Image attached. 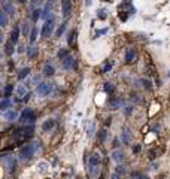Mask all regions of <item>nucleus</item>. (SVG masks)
Returning a JSON list of instances; mask_svg holds the SVG:
<instances>
[{
    "mask_svg": "<svg viewBox=\"0 0 170 179\" xmlns=\"http://www.w3.org/2000/svg\"><path fill=\"white\" fill-rule=\"evenodd\" d=\"M100 169H102V157L99 152H94L90 155L88 160V175L91 179H97L100 176Z\"/></svg>",
    "mask_w": 170,
    "mask_h": 179,
    "instance_id": "f257e3e1",
    "label": "nucleus"
},
{
    "mask_svg": "<svg viewBox=\"0 0 170 179\" xmlns=\"http://www.w3.org/2000/svg\"><path fill=\"white\" fill-rule=\"evenodd\" d=\"M37 149V145L36 143H25V146L21 148V152H19V158L22 161H27L30 160L33 157L34 151Z\"/></svg>",
    "mask_w": 170,
    "mask_h": 179,
    "instance_id": "f03ea898",
    "label": "nucleus"
},
{
    "mask_svg": "<svg viewBox=\"0 0 170 179\" xmlns=\"http://www.w3.org/2000/svg\"><path fill=\"white\" fill-rule=\"evenodd\" d=\"M52 88H54V84L52 82H40L36 88V93L40 96V97H45V96H49L51 94Z\"/></svg>",
    "mask_w": 170,
    "mask_h": 179,
    "instance_id": "7ed1b4c3",
    "label": "nucleus"
},
{
    "mask_svg": "<svg viewBox=\"0 0 170 179\" xmlns=\"http://www.w3.org/2000/svg\"><path fill=\"white\" fill-rule=\"evenodd\" d=\"M54 27H55V24H54V18H48L46 21H45V24H43V27H42V30H40V35L42 37H49L52 35V32H54Z\"/></svg>",
    "mask_w": 170,
    "mask_h": 179,
    "instance_id": "20e7f679",
    "label": "nucleus"
},
{
    "mask_svg": "<svg viewBox=\"0 0 170 179\" xmlns=\"http://www.w3.org/2000/svg\"><path fill=\"white\" fill-rule=\"evenodd\" d=\"M34 120H36V113H34L33 109H30V107H25L22 110L21 117H19V121L21 123H33Z\"/></svg>",
    "mask_w": 170,
    "mask_h": 179,
    "instance_id": "39448f33",
    "label": "nucleus"
},
{
    "mask_svg": "<svg viewBox=\"0 0 170 179\" xmlns=\"http://www.w3.org/2000/svg\"><path fill=\"white\" fill-rule=\"evenodd\" d=\"M72 9H73V5L70 0H63L61 2V12H63V17L67 18L72 14Z\"/></svg>",
    "mask_w": 170,
    "mask_h": 179,
    "instance_id": "423d86ee",
    "label": "nucleus"
},
{
    "mask_svg": "<svg viewBox=\"0 0 170 179\" xmlns=\"http://www.w3.org/2000/svg\"><path fill=\"white\" fill-rule=\"evenodd\" d=\"M121 142L124 145H130V142H131V130L128 127L122 128V131H121Z\"/></svg>",
    "mask_w": 170,
    "mask_h": 179,
    "instance_id": "0eeeda50",
    "label": "nucleus"
},
{
    "mask_svg": "<svg viewBox=\"0 0 170 179\" xmlns=\"http://www.w3.org/2000/svg\"><path fill=\"white\" fill-rule=\"evenodd\" d=\"M2 11H5L8 15H14L15 14V6L11 0H3L2 3Z\"/></svg>",
    "mask_w": 170,
    "mask_h": 179,
    "instance_id": "6e6552de",
    "label": "nucleus"
},
{
    "mask_svg": "<svg viewBox=\"0 0 170 179\" xmlns=\"http://www.w3.org/2000/svg\"><path fill=\"white\" fill-rule=\"evenodd\" d=\"M63 67H64L66 70H70V69L76 67V58H75V57H72V55L66 57V58L63 60Z\"/></svg>",
    "mask_w": 170,
    "mask_h": 179,
    "instance_id": "1a4fd4ad",
    "label": "nucleus"
},
{
    "mask_svg": "<svg viewBox=\"0 0 170 179\" xmlns=\"http://www.w3.org/2000/svg\"><path fill=\"white\" fill-rule=\"evenodd\" d=\"M3 160H5V163H6L8 170H9L11 173H14L15 169H17V163H15V160H14V157H3Z\"/></svg>",
    "mask_w": 170,
    "mask_h": 179,
    "instance_id": "9d476101",
    "label": "nucleus"
},
{
    "mask_svg": "<svg viewBox=\"0 0 170 179\" xmlns=\"http://www.w3.org/2000/svg\"><path fill=\"white\" fill-rule=\"evenodd\" d=\"M3 118H5L6 121H15V120H18V112L14 110V109L6 110V112H3Z\"/></svg>",
    "mask_w": 170,
    "mask_h": 179,
    "instance_id": "9b49d317",
    "label": "nucleus"
},
{
    "mask_svg": "<svg viewBox=\"0 0 170 179\" xmlns=\"http://www.w3.org/2000/svg\"><path fill=\"white\" fill-rule=\"evenodd\" d=\"M136 58H137V52L134 48H131V49H128V51L125 52V63L130 64V63L136 61Z\"/></svg>",
    "mask_w": 170,
    "mask_h": 179,
    "instance_id": "f8f14e48",
    "label": "nucleus"
},
{
    "mask_svg": "<svg viewBox=\"0 0 170 179\" xmlns=\"http://www.w3.org/2000/svg\"><path fill=\"white\" fill-rule=\"evenodd\" d=\"M27 94H29V93H27V90H25V85L19 84V85L17 87V96H18L17 102H22V99H24Z\"/></svg>",
    "mask_w": 170,
    "mask_h": 179,
    "instance_id": "ddd939ff",
    "label": "nucleus"
},
{
    "mask_svg": "<svg viewBox=\"0 0 170 179\" xmlns=\"http://www.w3.org/2000/svg\"><path fill=\"white\" fill-rule=\"evenodd\" d=\"M19 33H21V29H19V25H15V27L12 29V32H11L9 40H12L14 43H17L18 39H19Z\"/></svg>",
    "mask_w": 170,
    "mask_h": 179,
    "instance_id": "4468645a",
    "label": "nucleus"
},
{
    "mask_svg": "<svg viewBox=\"0 0 170 179\" xmlns=\"http://www.w3.org/2000/svg\"><path fill=\"white\" fill-rule=\"evenodd\" d=\"M25 54H27V57L30 58V60H33L34 57L39 54V49H37V46H34V45H30V46H27V49H25Z\"/></svg>",
    "mask_w": 170,
    "mask_h": 179,
    "instance_id": "2eb2a0df",
    "label": "nucleus"
},
{
    "mask_svg": "<svg viewBox=\"0 0 170 179\" xmlns=\"http://www.w3.org/2000/svg\"><path fill=\"white\" fill-rule=\"evenodd\" d=\"M42 73H43V76H52V75L55 73V69H54L52 64L46 63V64L43 66V69H42Z\"/></svg>",
    "mask_w": 170,
    "mask_h": 179,
    "instance_id": "dca6fc26",
    "label": "nucleus"
},
{
    "mask_svg": "<svg viewBox=\"0 0 170 179\" xmlns=\"http://www.w3.org/2000/svg\"><path fill=\"white\" fill-rule=\"evenodd\" d=\"M21 33H22L24 36H30V33H32V29H30V22H29V21L21 22Z\"/></svg>",
    "mask_w": 170,
    "mask_h": 179,
    "instance_id": "f3484780",
    "label": "nucleus"
},
{
    "mask_svg": "<svg viewBox=\"0 0 170 179\" xmlns=\"http://www.w3.org/2000/svg\"><path fill=\"white\" fill-rule=\"evenodd\" d=\"M54 125H55V121H54V120H46V121L42 124V130H43L45 133H48V131H51L52 128H54Z\"/></svg>",
    "mask_w": 170,
    "mask_h": 179,
    "instance_id": "a211bd4d",
    "label": "nucleus"
},
{
    "mask_svg": "<svg viewBox=\"0 0 170 179\" xmlns=\"http://www.w3.org/2000/svg\"><path fill=\"white\" fill-rule=\"evenodd\" d=\"M112 160L119 163V161L124 160V151H121V149H115L114 151V154H112Z\"/></svg>",
    "mask_w": 170,
    "mask_h": 179,
    "instance_id": "6ab92c4d",
    "label": "nucleus"
},
{
    "mask_svg": "<svg viewBox=\"0 0 170 179\" xmlns=\"http://www.w3.org/2000/svg\"><path fill=\"white\" fill-rule=\"evenodd\" d=\"M14 45H15V43H14L12 40H8V42H6V45H5V54H6V55L11 57V55L14 54Z\"/></svg>",
    "mask_w": 170,
    "mask_h": 179,
    "instance_id": "aec40b11",
    "label": "nucleus"
},
{
    "mask_svg": "<svg viewBox=\"0 0 170 179\" xmlns=\"http://www.w3.org/2000/svg\"><path fill=\"white\" fill-rule=\"evenodd\" d=\"M9 106H11V100H9L8 97H3L2 102H0V109H2L3 112H6V110H9Z\"/></svg>",
    "mask_w": 170,
    "mask_h": 179,
    "instance_id": "412c9836",
    "label": "nucleus"
},
{
    "mask_svg": "<svg viewBox=\"0 0 170 179\" xmlns=\"http://www.w3.org/2000/svg\"><path fill=\"white\" fill-rule=\"evenodd\" d=\"M12 91H14V85H12V84H6L5 88H3V96L9 99V97L12 96Z\"/></svg>",
    "mask_w": 170,
    "mask_h": 179,
    "instance_id": "4be33fe9",
    "label": "nucleus"
},
{
    "mask_svg": "<svg viewBox=\"0 0 170 179\" xmlns=\"http://www.w3.org/2000/svg\"><path fill=\"white\" fill-rule=\"evenodd\" d=\"M8 21H9V15H8L5 11H2V12H0V25H2V27L8 25Z\"/></svg>",
    "mask_w": 170,
    "mask_h": 179,
    "instance_id": "5701e85b",
    "label": "nucleus"
},
{
    "mask_svg": "<svg viewBox=\"0 0 170 179\" xmlns=\"http://www.w3.org/2000/svg\"><path fill=\"white\" fill-rule=\"evenodd\" d=\"M30 75V67H22L21 70H19V73H18V79H25L27 76Z\"/></svg>",
    "mask_w": 170,
    "mask_h": 179,
    "instance_id": "b1692460",
    "label": "nucleus"
},
{
    "mask_svg": "<svg viewBox=\"0 0 170 179\" xmlns=\"http://www.w3.org/2000/svg\"><path fill=\"white\" fill-rule=\"evenodd\" d=\"M76 35H78V32L76 30H72L70 32V35H69V39H67V43L72 46V45H75V42H76Z\"/></svg>",
    "mask_w": 170,
    "mask_h": 179,
    "instance_id": "393cba45",
    "label": "nucleus"
},
{
    "mask_svg": "<svg viewBox=\"0 0 170 179\" xmlns=\"http://www.w3.org/2000/svg\"><path fill=\"white\" fill-rule=\"evenodd\" d=\"M106 137H107V131L103 128V130H100V131H99V134H97V139H99V142H100V143H103L104 140H106Z\"/></svg>",
    "mask_w": 170,
    "mask_h": 179,
    "instance_id": "a878e982",
    "label": "nucleus"
},
{
    "mask_svg": "<svg viewBox=\"0 0 170 179\" xmlns=\"http://www.w3.org/2000/svg\"><path fill=\"white\" fill-rule=\"evenodd\" d=\"M37 33H39L37 27H33V29H32V33H30V43H32V45H33L34 42H36V39H37Z\"/></svg>",
    "mask_w": 170,
    "mask_h": 179,
    "instance_id": "bb28decb",
    "label": "nucleus"
},
{
    "mask_svg": "<svg viewBox=\"0 0 170 179\" xmlns=\"http://www.w3.org/2000/svg\"><path fill=\"white\" fill-rule=\"evenodd\" d=\"M103 90H104L106 93H109V94H112V93L115 91V85H114L112 82H106V84H104V87H103Z\"/></svg>",
    "mask_w": 170,
    "mask_h": 179,
    "instance_id": "cd10ccee",
    "label": "nucleus"
},
{
    "mask_svg": "<svg viewBox=\"0 0 170 179\" xmlns=\"http://www.w3.org/2000/svg\"><path fill=\"white\" fill-rule=\"evenodd\" d=\"M39 18H42V9H33V12H32V19H33V21H37Z\"/></svg>",
    "mask_w": 170,
    "mask_h": 179,
    "instance_id": "c85d7f7f",
    "label": "nucleus"
},
{
    "mask_svg": "<svg viewBox=\"0 0 170 179\" xmlns=\"http://www.w3.org/2000/svg\"><path fill=\"white\" fill-rule=\"evenodd\" d=\"M69 55H70V54H69V51H67V49H64V48H61V49L58 51V54H57V57H58L60 60H64V58H66V57H69Z\"/></svg>",
    "mask_w": 170,
    "mask_h": 179,
    "instance_id": "c756f323",
    "label": "nucleus"
},
{
    "mask_svg": "<svg viewBox=\"0 0 170 179\" xmlns=\"http://www.w3.org/2000/svg\"><path fill=\"white\" fill-rule=\"evenodd\" d=\"M64 30H66V22H61V25L57 29V32H55V37H60V36L64 33Z\"/></svg>",
    "mask_w": 170,
    "mask_h": 179,
    "instance_id": "7c9ffc66",
    "label": "nucleus"
},
{
    "mask_svg": "<svg viewBox=\"0 0 170 179\" xmlns=\"http://www.w3.org/2000/svg\"><path fill=\"white\" fill-rule=\"evenodd\" d=\"M140 82H142V87H143L145 90H148V91H151V90H152V85H151V81H148V79H142Z\"/></svg>",
    "mask_w": 170,
    "mask_h": 179,
    "instance_id": "2f4dec72",
    "label": "nucleus"
},
{
    "mask_svg": "<svg viewBox=\"0 0 170 179\" xmlns=\"http://www.w3.org/2000/svg\"><path fill=\"white\" fill-rule=\"evenodd\" d=\"M119 103H121V99H115V100L109 102V106H110V109H117L119 106Z\"/></svg>",
    "mask_w": 170,
    "mask_h": 179,
    "instance_id": "473e14b6",
    "label": "nucleus"
},
{
    "mask_svg": "<svg viewBox=\"0 0 170 179\" xmlns=\"http://www.w3.org/2000/svg\"><path fill=\"white\" fill-rule=\"evenodd\" d=\"M106 17H107L106 9H99V11H97V18H99V19H104Z\"/></svg>",
    "mask_w": 170,
    "mask_h": 179,
    "instance_id": "72a5a7b5",
    "label": "nucleus"
},
{
    "mask_svg": "<svg viewBox=\"0 0 170 179\" xmlns=\"http://www.w3.org/2000/svg\"><path fill=\"white\" fill-rule=\"evenodd\" d=\"M22 134H24V137H32V136H33V127H29V128H25Z\"/></svg>",
    "mask_w": 170,
    "mask_h": 179,
    "instance_id": "f704fd0d",
    "label": "nucleus"
},
{
    "mask_svg": "<svg viewBox=\"0 0 170 179\" xmlns=\"http://www.w3.org/2000/svg\"><path fill=\"white\" fill-rule=\"evenodd\" d=\"M110 69H112V63H106V64L103 66V69H102V72H100V73H107Z\"/></svg>",
    "mask_w": 170,
    "mask_h": 179,
    "instance_id": "c9c22d12",
    "label": "nucleus"
},
{
    "mask_svg": "<svg viewBox=\"0 0 170 179\" xmlns=\"http://www.w3.org/2000/svg\"><path fill=\"white\" fill-rule=\"evenodd\" d=\"M117 173H121V175H122V173H125V167H124V166H121V164H119L118 167H117Z\"/></svg>",
    "mask_w": 170,
    "mask_h": 179,
    "instance_id": "e433bc0d",
    "label": "nucleus"
},
{
    "mask_svg": "<svg viewBox=\"0 0 170 179\" xmlns=\"http://www.w3.org/2000/svg\"><path fill=\"white\" fill-rule=\"evenodd\" d=\"M124 112H125V115H130L133 112V106H125L124 107Z\"/></svg>",
    "mask_w": 170,
    "mask_h": 179,
    "instance_id": "4c0bfd02",
    "label": "nucleus"
},
{
    "mask_svg": "<svg viewBox=\"0 0 170 179\" xmlns=\"http://www.w3.org/2000/svg\"><path fill=\"white\" fill-rule=\"evenodd\" d=\"M93 133H94V124L91 123V125H90V128H88V136L91 137V136H93Z\"/></svg>",
    "mask_w": 170,
    "mask_h": 179,
    "instance_id": "58836bf2",
    "label": "nucleus"
},
{
    "mask_svg": "<svg viewBox=\"0 0 170 179\" xmlns=\"http://www.w3.org/2000/svg\"><path fill=\"white\" fill-rule=\"evenodd\" d=\"M106 32H107V29H102V30H97V32H96V36L104 35V33H106Z\"/></svg>",
    "mask_w": 170,
    "mask_h": 179,
    "instance_id": "ea45409f",
    "label": "nucleus"
},
{
    "mask_svg": "<svg viewBox=\"0 0 170 179\" xmlns=\"http://www.w3.org/2000/svg\"><path fill=\"white\" fill-rule=\"evenodd\" d=\"M110 179H119V175L117 173V172H115V173H114V175L110 176Z\"/></svg>",
    "mask_w": 170,
    "mask_h": 179,
    "instance_id": "a19ab883",
    "label": "nucleus"
},
{
    "mask_svg": "<svg viewBox=\"0 0 170 179\" xmlns=\"http://www.w3.org/2000/svg\"><path fill=\"white\" fill-rule=\"evenodd\" d=\"M110 120H112V118H106V121H104V125H110V123H112Z\"/></svg>",
    "mask_w": 170,
    "mask_h": 179,
    "instance_id": "79ce46f5",
    "label": "nucleus"
},
{
    "mask_svg": "<svg viewBox=\"0 0 170 179\" xmlns=\"http://www.w3.org/2000/svg\"><path fill=\"white\" fill-rule=\"evenodd\" d=\"M119 145V140L118 139H115V140H114V146H115V148H117V146H118Z\"/></svg>",
    "mask_w": 170,
    "mask_h": 179,
    "instance_id": "37998d69",
    "label": "nucleus"
},
{
    "mask_svg": "<svg viewBox=\"0 0 170 179\" xmlns=\"http://www.w3.org/2000/svg\"><path fill=\"white\" fill-rule=\"evenodd\" d=\"M133 151H134V152H139V151H140V146H139V145H137V146H134V149H133Z\"/></svg>",
    "mask_w": 170,
    "mask_h": 179,
    "instance_id": "c03bdc74",
    "label": "nucleus"
},
{
    "mask_svg": "<svg viewBox=\"0 0 170 179\" xmlns=\"http://www.w3.org/2000/svg\"><path fill=\"white\" fill-rule=\"evenodd\" d=\"M91 2H93V0H87V2H85V5H87V6H90V5H91Z\"/></svg>",
    "mask_w": 170,
    "mask_h": 179,
    "instance_id": "a18cd8bd",
    "label": "nucleus"
},
{
    "mask_svg": "<svg viewBox=\"0 0 170 179\" xmlns=\"http://www.w3.org/2000/svg\"><path fill=\"white\" fill-rule=\"evenodd\" d=\"M18 2H19V3H25L27 0H18Z\"/></svg>",
    "mask_w": 170,
    "mask_h": 179,
    "instance_id": "49530a36",
    "label": "nucleus"
},
{
    "mask_svg": "<svg viewBox=\"0 0 170 179\" xmlns=\"http://www.w3.org/2000/svg\"><path fill=\"white\" fill-rule=\"evenodd\" d=\"M103 2H110V0H103Z\"/></svg>",
    "mask_w": 170,
    "mask_h": 179,
    "instance_id": "de8ad7c7",
    "label": "nucleus"
},
{
    "mask_svg": "<svg viewBox=\"0 0 170 179\" xmlns=\"http://www.w3.org/2000/svg\"><path fill=\"white\" fill-rule=\"evenodd\" d=\"M130 179H134V178H130Z\"/></svg>",
    "mask_w": 170,
    "mask_h": 179,
    "instance_id": "09e8293b",
    "label": "nucleus"
}]
</instances>
